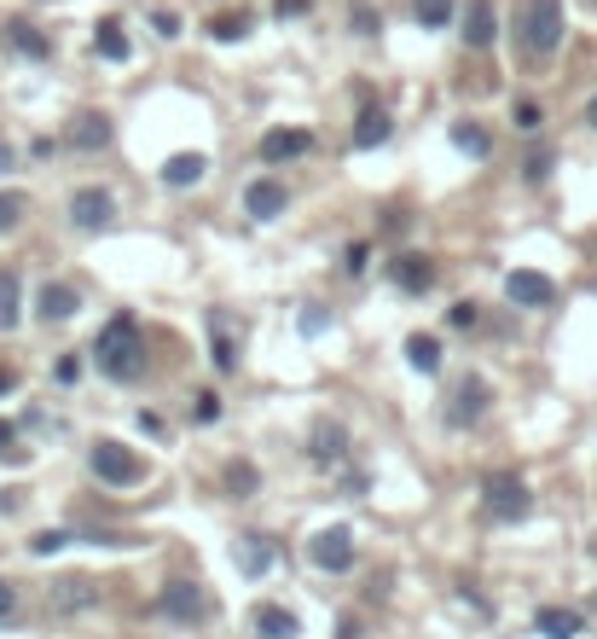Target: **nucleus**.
I'll return each mask as SVG.
<instances>
[{
  "mask_svg": "<svg viewBox=\"0 0 597 639\" xmlns=\"http://www.w3.org/2000/svg\"><path fill=\"white\" fill-rule=\"evenodd\" d=\"M93 361H99V373L116 378V384H134L145 373V343H140V326H134L128 314H116L105 331L93 338Z\"/></svg>",
  "mask_w": 597,
  "mask_h": 639,
  "instance_id": "obj_1",
  "label": "nucleus"
},
{
  "mask_svg": "<svg viewBox=\"0 0 597 639\" xmlns=\"http://www.w3.org/2000/svg\"><path fill=\"white\" fill-rule=\"evenodd\" d=\"M522 47L534 59H551L562 47V0H522Z\"/></svg>",
  "mask_w": 597,
  "mask_h": 639,
  "instance_id": "obj_2",
  "label": "nucleus"
},
{
  "mask_svg": "<svg viewBox=\"0 0 597 639\" xmlns=\"http://www.w3.org/2000/svg\"><path fill=\"white\" fill-rule=\"evenodd\" d=\"M482 506H487V517H499V524H517V517H528V506H534V494H528V483L517 471H493L482 483Z\"/></svg>",
  "mask_w": 597,
  "mask_h": 639,
  "instance_id": "obj_3",
  "label": "nucleus"
},
{
  "mask_svg": "<svg viewBox=\"0 0 597 639\" xmlns=\"http://www.w3.org/2000/svg\"><path fill=\"white\" fill-rule=\"evenodd\" d=\"M88 465H93L99 483H111V489H134V483L145 477V460H140V453H134L128 442H111V436L88 453Z\"/></svg>",
  "mask_w": 597,
  "mask_h": 639,
  "instance_id": "obj_4",
  "label": "nucleus"
},
{
  "mask_svg": "<svg viewBox=\"0 0 597 639\" xmlns=\"http://www.w3.org/2000/svg\"><path fill=\"white\" fill-rule=\"evenodd\" d=\"M93 604H99V581H88V576H59L47 587V616H81Z\"/></svg>",
  "mask_w": 597,
  "mask_h": 639,
  "instance_id": "obj_5",
  "label": "nucleus"
},
{
  "mask_svg": "<svg viewBox=\"0 0 597 639\" xmlns=\"http://www.w3.org/2000/svg\"><path fill=\"white\" fill-rule=\"evenodd\" d=\"M308 559H314L319 569H331V576H343V569L354 564V529H348V524L319 529L314 541H308Z\"/></svg>",
  "mask_w": 597,
  "mask_h": 639,
  "instance_id": "obj_6",
  "label": "nucleus"
},
{
  "mask_svg": "<svg viewBox=\"0 0 597 639\" xmlns=\"http://www.w3.org/2000/svg\"><path fill=\"white\" fill-rule=\"evenodd\" d=\"M505 297L517 302V309H551L557 285L545 274H534V267H517V274H505Z\"/></svg>",
  "mask_w": 597,
  "mask_h": 639,
  "instance_id": "obj_7",
  "label": "nucleus"
},
{
  "mask_svg": "<svg viewBox=\"0 0 597 639\" xmlns=\"http://www.w3.org/2000/svg\"><path fill=\"white\" fill-rule=\"evenodd\" d=\"M487 401H493V390H487V378H458V390H453V408H447V425H475V418L487 413Z\"/></svg>",
  "mask_w": 597,
  "mask_h": 639,
  "instance_id": "obj_8",
  "label": "nucleus"
},
{
  "mask_svg": "<svg viewBox=\"0 0 597 639\" xmlns=\"http://www.w3.org/2000/svg\"><path fill=\"white\" fill-rule=\"evenodd\" d=\"M111 215H116V198H111L105 187H81V192L71 198V222H76L81 233L111 227Z\"/></svg>",
  "mask_w": 597,
  "mask_h": 639,
  "instance_id": "obj_9",
  "label": "nucleus"
},
{
  "mask_svg": "<svg viewBox=\"0 0 597 639\" xmlns=\"http://www.w3.org/2000/svg\"><path fill=\"white\" fill-rule=\"evenodd\" d=\"M389 279L401 285V291H412V297H423L435 285V262L430 256H418V250H406V256H395L389 262Z\"/></svg>",
  "mask_w": 597,
  "mask_h": 639,
  "instance_id": "obj_10",
  "label": "nucleus"
},
{
  "mask_svg": "<svg viewBox=\"0 0 597 639\" xmlns=\"http://www.w3.org/2000/svg\"><path fill=\"white\" fill-rule=\"evenodd\" d=\"M244 210L255 215V222H272V215H284V187H279L272 175L250 180V187H244Z\"/></svg>",
  "mask_w": 597,
  "mask_h": 639,
  "instance_id": "obj_11",
  "label": "nucleus"
},
{
  "mask_svg": "<svg viewBox=\"0 0 597 639\" xmlns=\"http://www.w3.org/2000/svg\"><path fill=\"white\" fill-rule=\"evenodd\" d=\"M308 146H314V134H308V128H267V134H262V158H267V163L302 158Z\"/></svg>",
  "mask_w": 597,
  "mask_h": 639,
  "instance_id": "obj_12",
  "label": "nucleus"
},
{
  "mask_svg": "<svg viewBox=\"0 0 597 639\" xmlns=\"http://www.w3.org/2000/svg\"><path fill=\"white\" fill-rule=\"evenodd\" d=\"M203 175H209V158H203V151H175V158L163 163V187H198Z\"/></svg>",
  "mask_w": 597,
  "mask_h": 639,
  "instance_id": "obj_13",
  "label": "nucleus"
},
{
  "mask_svg": "<svg viewBox=\"0 0 597 639\" xmlns=\"http://www.w3.org/2000/svg\"><path fill=\"white\" fill-rule=\"evenodd\" d=\"M493 36H499V18H493V0H470L465 7V41L482 53V47H493Z\"/></svg>",
  "mask_w": 597,
  "mask_h": 639,
  "instance_id": "obj_14",
  "label": "nucleus"
},
{
  "mask_svg": "<svg viewBox=\"0 0 597 639\" xmlns=\"http://www.w3.org/2000/svg\"><path fill=\"white\" fill-rule=\"evenodd\" d=\"M163 611L175 616V622L203 616V587H198V581H168V587H163Z\"/></svg>",
  "mask_w": 597,
  "mask_h": 639,
  "instance_id": "obj_15",
  "label": "nucleus"
},
{
  "mask_svg": "<svg viewBox=\"0 0 597 639\" xmlns=\"http://www.w3.org/2000/svg\"><path fill=\"white\" fill-rule=\"evenodd\" d=\"M76 309H81V297L71 291V285H53V279L41 285V297H36V314L47 320V326H53V320H71Z\"/></svg>",
  "mask_w": 597,
  "mask_h": 639,
  "instance_id": "obj_16",
  "label": "nucleus"
},
{
  "mask_svg": "<svg viewBox=\"0 0 597 639\" xmlns=\"http://www.w3.org/2000/svg\"><path fill=\"white\" fill-rule=\"evenodd\" d=\"M250 628L262 639H296V616L284 611V604H255L250 611Z\"/></svg>",
  "mask_w": 597,
  "mask_h": 639,
  "instance_id": "obj_17",
  "label": "nucleus"
},
{
  "mask_svg": "<svg viewBox=\"0 0 597 639\" xmlns=\"http://www.w3.org/2000/svg\"><path fill=\"white\" fill-rule=\"evenodd\" d=\"M71 146H76V151H99V146H111V116L81 111L76 123H71Z\"/></svg>",
  "mask_w": 597,
  "mask_h": 639,
  "instance_id": "obj_18",
  "label": "nucleus"
},
{
  "mask_svg": "<svg viewBox=\"0 0 597 639\" xmlns=\"http://www.w3.org/2000/svg\"><path fill=\"white\" fill-rule=\"evenodd\" d=\"M314 460L319 465H336V460H343V453H348V430L343 425H331V418H319V425H314Z\"/></svg>",
  "mask_w": 597,
  "mask_h": 639,
  "instance_id": "obj_19",
  "label": "nucleus"
},
{
  "mask_svg": "<svg viewBox=\"0 0 597 639\" xmlns=\"http://www.w3.org/2000/svg\"><path fill=\"white\" fill-rule=\"evenodd\" d=\"M534 628L545 634V639H574L586 622H580V611H562V604H545V611L534 616Z\"/></svg>",
  "mask_w": 597,
  "mask_h": 639,
  "instance_id": "obj_20",
  "label": "nucleus"
},
{
  "mask_svg": "<svg viewBox=\"0 0 597 639\" xmlns=\"http://www.w3.org/2000/svg\"><path fill=\"white\" fill-rule=\"evenodd\" d=\"M209 343H215V373H238V343H232L227 314H209Z\"/></svg>",
  "mask_w": 597,
  "mask_h": 639,
  "instance_id": "obj_21",
  "label": "nucleus"
},
{
  "mask_svg": "<svg viewBox=\"0 0 597 639\" xmlns=\"http://www.w3.org/2000/svg\"><path fill=\"white\" fill-rule=\"evenodd\" d=\"M389 128H395V123H389V111L366 105V111H360V123H354V146H360V151L383 146V140H389Z\"/></svg>",
  "mask_w": 597,
  "mask_h": 639,
  "instance_id": "obj_22",
  "label": "nucleus"
},
{
  "mask_svg": "<svg viewBox=\"0 0 597 639\" xmlns=\"http://www.w3.org/2000/svg\"><path fill=\"white\" fill-rule=\"evenodd\" d=\"M406 361H412V373H441V343L430 331H412L406 338Z\"/></svg>",
  "mask_w": 597,
  "mask_h": 639,
  "instance_id": "obj_23",
  "label": "nucleus"
},
{
  "mask_svg": "<svg viewBox=\"0 0 597 639\" xmlns=\"http://www.w3.org/2000/svg\"><path fill=\"white\" fill-rule=\"evenodd\" d=\"M7 41L18 47L24 59H47V53H53V41H47L36 24H24V18H18V24H7Z\"/></svg>",
  "mask_w": 597,
  "mask_h": 639,
  "instance_id": "obj_24",
  "label": "nucleus"
},
{
  "mask_svg": "<svg viewBox=\"0 0 597 639\" xmlns=\"http://www.w3.org/2000/svg\"><path fill=\"white\" fill-rule=\"evenodd\" d=\"M18 309H24L18 274H12V267H0V331H12V326H18Z\"/></svg>",
  "mask_w": 597,
  "mask_h": 639,
  "instance_id": "obj_25",
  "label": "nucleus"
},
{
  "mask_svg": "<svg viewBox=\"0 0 597 639\" xmlns=\"http://www.w3.org/2000/svg\"><path fill=\"white\" fill-rule=\"evenodd\" d=\"M238 569H244V576H262L267 569V559H272V547H267V535H244V541H238Z\"/></svg>",
  "mask_w": 597,
  "mask_h": 639,
  "instance_id": "obj_26",
  "label": "nucleus"
},
{
  "mask_svg": "<svg viewBox=\"0 0 597 639\" xmlns=\"http://www.w3.org/2000/svg\"><path fill=\"white\" fill-rule=\"evenodd\" d=\"M93 47H99V59L123 64V59H128V36H123V24H116V18H105V24L93 29Z\"/></svg>",
  "mask_w": 597,
  "mask_h": 639,
  "instance_id": "obj_27",
  "label": "nucleus"
},
{
  "mask_svg": "<svg viewBox=\"0 0 597 639\" xmlns=\"http://www.w3.org/2000/svg\"><path fill=\"white\" fill-rule=\"evenodd\" d=\"M29 215V192H0V233H12Z\"/></svg>",
  "mask_w": 597,
  "mask_h": 639,
  "instance_id": "obj_28",
  "label": "nucleus"
},
{
  "mask_svg": "<svg viewBox=\"0 0 597 639\" xmlns=\"http://www.w3.org/2000/svg\"><path fill=\"white\" fill-rule=\"evenodd\" d=\"M453 146L470 151V158H487V134L475 128V123H453Z\"/></svg>",
  "mask_w": 597,
  "mask_h": 639,
  "instance_id": "obj_29",
  "label": "nucleus"
},
{
  "mask_svg": "<svg viewBox=\"0 0 597 639\" xmlns=\"http://www.w3.org/2000/svg\"><path fill=\"white\" fill-rule=\"evenodd\" d=\"M255 483H262V471H255L250 460H232L227 465V489L232 494H255Z\"/></svg>",
  "mask_w": 597,
  "mask_h": 639,
  "instance_id": "obj_30",
  "label": "nucleus"
},
{
  "mask_svg": "<svg viewBox=\"0 0 597 639\" xmlns=\"http://www.w3.org/2000/svg\"><path fill=\"white\" fill-rule=\"evenodd\" d=\"M447 18H453V0H418V24L423 29H441Z\"/></svg>",
  "mask_w": 597,
  "mask_h": 639,
  "instance_id": "obj_31",
  "label": "nucleus"
},
{
  "mask_svg": "<svg viewBox=\"0 0 597 639\" xmlns=\"http://www.w3.org/2000/svg\"><path fill=\"white\" fill-rule=\"evenodd\" d=\"M59 547H71V529H41L36 541H29V552H36V559H53Z\"/></svg>",
  "mask_w": 597,
  "mask_h": 639,
  "instance_id": "obj_32",
  "label": "nucleus"
},
{
  "mask_svg": "<svg viewBox=\"0 0 597 639\" xmlns=\"http://www.w3.org/2000/svg\"><path fill=\"white\" fill-rule=\"evenodd\" d=\"M18 611H24V593L12 581H0V628H7V622H18Z\"/></svg>",
  "mask_w": 597,
  "mask_h": 639,
  "instance_id": "obj_33",
  "label": "nucleus"
},
{
  "mask_svg": "<svg viewBox=\"0 0 597 639\" xmlns=\"http://www.w3.org/2000/svg\"><path fill=\"white\" fill-rule=\"evenodd\" d=\"M539 123H545V111L534 105V99H522V105H517V128H522V134H534Z\"/></svg>",
  "mask_w": 597,
  "mask_h": 639,
  "instance_id": "obj_34",
  "label": "nucleus"
},
{
  "mask_svg": "<svg viewBox=\"0 0 597 639\" xmlns=\"http://www.w3.org/2000/svg\"><path fill=\"white\" fill-rule=\"evenodd\" d=\"M244 29H250V18H244V12H238V18H215V36H220V41H238V36H244Z\"/></svg>",
  "mask_w": 597,
  "mask_h": 639,
  "instance_id": "obj_35",
  "label": "nucleus"
},
{
  "mask_svg": "<svg viewBox=\"0 0 597 639\" xmlns=\"http://www.w3.org/2000/svg\"><path fill=\"white\" fill-rule=\"evenodd\" d=\"M447 320H453L458 331H470V326H475V320H482V314H475V302H453V309H447Z\"/></svg>",
  "mask_w": 597,
  "mask_h": 639,
  "instance_id": "obj_36",
  "label": "nucleus"
},
{
  "mask_svg": "<svg viewBox=\"0 0 597 639\" xmlns=\"http://www.w3.org/2000/svg\"><path fill=\"white\" fill-rule=\"evenodd\" d=\"M0 453H12V460H18V465L29 460V453L18 448V430H12V425H7V418H0Z\"/></svg>",
  "mask_w": 597,
  "mask_h": 639,
  "instance_id": "obj_37",
  "label": "nucleus"
},
{
  "mask_svg": "<svg viewBox=\"0 0 597 639\" xmlns=\"http://www.w3.org/2000/svg\"><path fill=\"white\" fill-rule=\"evenodd\" d=\"M215 418H220V396L203 390V396H198V425H215Z\"/></svg>",
  "mask_w": 597,
  "mask_h": 639,
  "instance_id": "obj_38",
  "label": "nucleus"
},
{
  "mask_svg": "<svg viewBox=\"0 0 597 639\" xmlns=\"http://www.w3.org/2000/svg\"><path fill=\"white\" fill-rule=\"evenodd\" d=\"M354 29H360V36H371V29H378V18H371L366 0H354Z\"/></svg>",
  "mask_w": 597,
  "mask_h": 639,
  "instance_id": "obj_39",
  "label": "nucleus"
},
{
  "mask_svg": "<svg viewBox=\"0 0 597 639\" xmlns=\"http://www.w3.org/2000/svg\"><path fill=\"white\" fill-rule=\"evenodd\" d=\"M151 24H157V36H180V18H175V12H157Z\"/></svg>",
  "mask_w": 597,
  "mask_h": 639,
  "instance_id": "obj_40",
  "label": "nucleus"
},
{
  "mask_svg": "<svg viewBox=\"0 0 597 639\" xmlns=\"http://www.w3.org/2000/svg\"><path fill=\"white\" fill-rule=\"evenodd\" d=\"M545 175H551V158H545V151H539V158H528V180H545Z\"/></svg>",
  "mask_w": 597,
  "mask_h": 639,
  "instance_id": "obj_41",
  "label": "nucleus"
},
{
  "mask_svg": "<svg viewBox=\"0 0 597 639\" xmlns=\"http://www.w3.org/2000/svg\"><path fill=\"white\" fill-rule=\"evenodd\" d=\"M284 12L296 18V12H308V0H279V18H284Z\"/></svg>",
  "mask_w": 597,
  "mask_h": 639,
  "instance_id": "obj_42",
  "label": "nucleus"
},
{
  "mask_svg": "<svg viewBox=\"0 0 597 639\" xmlns=\"http://www.w3.org/2000/svg\"><path fill=\"white\" fill-rule=\"evenodd\" d=\"M12 384H18V373H12V366H0V396H7Z\"/></svg>",
  "mask_w": 597,
  "mask_h": 639,
  "instance_id": "obj_43",
  "label": "nucleus"
},
{
  "mask_svg": "<svg viewBox=\"0 0 597 639\" xmlns=\"http://www.w3.org/2000/svg\"><path fill=\"white\" fill-rule=\"evenodd\" d=\"M12 170V146H0V175H7Z\"/></svg>",
  "mask_w": 597,
  "mask_h": 639,
  "instance_id": "obj_44",
  "label": "nucleus"
},
{
  "mask_svg": "<svg viewBox=\"0 0 597 639\" xmlns=\"http://www.w3.org/2000/svg\"><path fill=\"white\" fill-rule=\"evenodd\" d=\"M586 123H592V128H597V99H592V105H586Z\"/></svg>",
  "mask_w": 597,
  "mask_h": 639,
  "instance_id": "obj_45",
  "label": "nucleus"
}]
</instances>
